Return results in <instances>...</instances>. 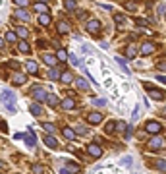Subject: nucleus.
Returning a JSON list of instances; mask_svg holds the SVG:
<instances>
[{
    "instance_id": "e433bc0d",
    "label": "nucleus",
    "mask_w": 166,
    "mask_h": 174,
    "mask_svg": "<svg viewBox=\"0 0 166 174\" xmlns=\"http://www.w3.org/2000/svg\"><path fill=\"white\" fill-rule=\"evenodd\" d=\"M114 128H116V124H114V122H108V124H106V134H114L112 132Z\"/></svg>"
},
{
    "instance_id": "f704fd0d",
    "label": "nucleus",
    "mask_w": 166,
    "mask_h": 174,
    "mask_svg": "<svg viewBox=\"0 0 166 174\" xmlns=\"http://www.w3.org/2000/svg\"><path fill=\"white\" fill-rule=\"evenodd\" d=\"M135 52H137V50H135V47H128V50H126V56H128V58H133V56H135Z\"/></svg>"
},
{
    "instance_id": "37998d69",
    "label": "nucleus",
    "mask_w": 166,
    "mask_h": 174,
    "mask_svg": "<svg viewBox=\"0 0 166 174\" xmlns=\"http://www.w3.org/2000/svg\"><path fill=\"white\" fill-rule=\"evenodd\" d=\"M77 134H79V135H85V134H87V128L79 126V128H77Z\"/></svg>"
},
{
    "instance_id": "aec40b11",
    "label": "nucleus",
    "mask_w": 166,
    "mask_h": 174,
    "mask_svg": "<svg viewBox=\"0 0 166 174\" xmlns=\"http://www.w3.org/2000/svg\"><path fill=\"white\" fill-rule=\"evenodd\" d=\"M68 56H70V54H68L64 48H58V52H56V58H58L60 62H66V60H68Z\"/></svg>"
},
{
    "instance_id": "20e7f679",
    "label": "nucleus",
    "mask_w": 166,
    "mask_h": 174,
    "mask_svg": "<svg viewBox=\"0 0 166 174\" xmlns=\"http://www.w3.org/2000/svg\"><path fill=\"white\" fill-rule=\"evenodd\" d=\"M85 29H87L91 35H99V31H100V21L99 19H89L87 25H85Z\"/></svg>"
},
{
    "instance_id": "f3484780",
    "label": "nucleus",
    "mask_w": 166,
    "mask_h": 174,
    "mask_svg": "<svg viewBox=\"0 0 166 174\" xmlns=\"http://www.w3.org/2000/svg\"><path fill=\"white\" fill-rule=\"evenodd\" d=\"M62 132H64V135H66V139H70V141H74V139H75V132H74L71 128H68V126H66V128L62 130Z\"/></svg>"
},
{
    "instance_id": "c85d7f7f",
    "label": "nucleus",
    "mask_w": 166,
    "mask_h": 174,
    "mask_svg": "<svg viewBox=\"0 0 166 174\" xmlns=\"http://www.w3.org/2000/svg\"><path fill=\"white\" fill-rule=\"evenodd\" d=\"M155 166L160 172H166V161H155Z\"/></svg>"
},
{
    "instance_id": "c9c22d12",
    "label": "nucleus",
    "mask_w": 166,
    "mask_h": 174,
    "mask_svg": "<svg viewBox=\"0 0 166 174\" xmlns=\"http://www.w3.org/2000/svg\"><path fill=\"white\" fill-rule=\"evenodd\" d=\"M126 10H128V12H135V10H137V4H135V2H128V4H126Z\"/></svg>"
},
{
    "instance_id": "a878e982",
    "label": "nucleus",
    "mask_w": 166,
    "mask_h": 174,
    "mask_svg": "<svg viewBox=\"0 0 166 174\" xmlns=\"http://www.w3.org/2000/svg\"><path fill=\"white\" fill-rule=\"evenodd\" d=\"M35 10H39L41 14H47L48 8H47V4H45V2H35Z\"/></svg>"
},
{
    "instance_id": "09e8293b",
    "label": "nucleus",
    "mask_w": 166,
    "mask_h": 174,
    "mask_svg": "<svg viewBox=\"0 0 166 174\" xmlns=\"http://www.w3.org/2000/svg\"><path fill=\"white\" fill-rule=\"evenodd\" d=\"M158 81H160V83H166V76H158Z\"/></svg>"
},
{
    "instance_id": "7ed1b4c3",
    "label": "nucleus",
    "mask_w": 166,
    "mask_h": 174,
    "mask_svg": "<svg viewBox=\"0 0 166 174\" xmlns=\"http://www.w3.org/2000/svg\"><path fill=\"white\" fill-rule=\"evenodd\" d=\"M164 145H166V141L162 139V137L160 135H155L153 139L147 143V147H149V151H158V149H162Z\"/></svg>"
},
{
    "instance_id": "79ce46f5",
    "label": "nucleus",
    "mask_w": 166,
    "mask_h": 174,
    "mask_svg": "<svg viewBox=\"0 0 166 174\" xmlns=\"http://www.w3.org/2000/svg\"><path fill=\"white\" fill-rule=\"evenodd\" d=\"M135 23L143 27V25H147V19H143V18H135Z\"/></svg>"
},
{
    "instance_id": "603ef678",
    "label": "nucleus",
    "mask_w": 166,
    "mask_h": 174,
    "mask_svg": "<svg viewBox=\"0 0 166 174\" xmlns=\"http://www.w3.org/2000/svg\"><path fill=\"white\" fill-rule=\"evenodd\" d=\"M162 114H166V106H164V108H162Z\"/></svg>"
},
{
    "instance_id": "a18cd8bd",
    "label": "nucleus",
    "mask_w": 166,
    "mask_h": 174,
    "mask_svg": "<svg viewBox=\"0 0 166 174\" xmlns=\"http://www.w3.org/2000/svg\"><path fill=\"white\" fill-rule=\"evenodd\" d=\"M158 70H164V72H166V60H160V62H158Z\"/></svg>"
},
{
    "instance_id": "5701e85b",
    "label": "nucleus",
    "mask_w": 166,
    "mask_h": 174,
    "mask_svg": "<svg viewBox=\"0 0 166 174\" xmlns=\"http://www.w3.org/2000/svg\"><path fill=\"white\" fill-rule=\"evenodd\" d=\"M12 79H14V83L21 85V83H25V79H27V77H25L23 74H14V77H12Z\"/></svg>"
},
{
    "instance_id": "72a5a7b5",
    "label": "nucleus",
    "mask_w": 166,
    "mask_h": 174,
    "mask_svg": "<svg viewBox=\"0 0 166 174\" xmlns=\"http://www.w3.org/2000/svg\"><path fill=\"white\" fill-rule=\"evenodd\" d=\"M64 6H66V10H75V2H74V0H64Z\"/></svg>"
},
{
    "instance_id": "f8f14e48",
    "label": "nucleus",
    "mask_w": 166,
    "mask_h": 174,
    "mask_svg": "<svg viewBox=\"0 0 166 174\" xmlns=\"http://www.w3.org/2000/svg\"><path fill=\"white\" fill-rule=\"evenodd\" d=\"M75 85H77V89H83V91H87V89H89L87 79H83V77H77V79H75Z\"/></svg>"
},
{
    "instance_id": "39448f33",
    "label": "nucleus",
    "mask_w": 166,
    "mask_h": 174,
    "mask_svg": "<svg viewBox=\"0 0 166 174\" xmlns=\"http://www.w3.org/2000/svg\"><path fill=\"white\" fill-rule=\"evenodd\" d=\"M145 132H149V134L156 135L158 132H162V128H160V124H158V122L151 120V122H147V124H145Z\"/></svg>"
},
{
    "instance_id": "cd10ccee",
    "label": "nucleus",
    "mask_w": 166,
    "mask_h": 174,
    "mask_svg": "<svg viewBox=\"0 0 166 174\" xmlns=\"http://www.w3.org/2000/svg\"><path fill=\"white\" fill-rule=\"evenodd\" d=\"M114 21H116L118 25H124L126 23V18L122 16V14H114Z\"/></svg>"
},
{
    "instance_id": "a19ab883",
    "label": "nucleus",
    "mask_w": 166,
    "mask_h": 174,
    "mask_svg": "<svg viewBox=\"0 0 166 174\" xmlns=\"http://www.w3.org/2000/svg\"><path fill=\"white\" fill-rule=\"evenodd\" d=\"M33 174H43V166L41 164H35L33 166Z\"/></svg>"
},
{
    "instance_id": "dca6fc26",
    "label": "nucleus",
    "mask_w": 166,
    "mask_h": 174,
    "mask_svg": "<svg viewBox=\"0 0 166 174\" xmlns=\"http://www.w3.org/2000/svg\"><path fill=\"white\" fill-rule=\"evenodd\" d=\"M43 60H45V64H48V66H54L58 58L52 56V54H43Z\"/></svg>"
},
{
    "instance_id": "c756f323",
    "label": "nucleus",
    "mask_w": 166,
    "mask_h": 174,
    "mask_svg": "<svg viewBox=\"0 0 166 174\" xmlns=\"http://www.w3.org/2000/svg\"><path fill=\"white\" fill-rule=\"evenodd\" d=\"M43 128L47 130L48 134H54L56 132V128H54V124H50V122H45V124H43Z\"/></svg>"
},
{
    "instance_id": "f257e3e1",
    "label": "nucleus",
    "mask_w": 166,
    "mask_h": 174,
    "mask_svg": "<svg viewBox=\"0 0 166 174\" xmlns=\"http://www.w3.org/2000/svg\"><path fill=\"white\" fill-rule=\"evenodd\" d=\"M2 103L8 106V110H16V95H14L12 91H4L2 93Z\"/></svg>"
},
{
    "instance_id": "7c9ffc66",
    "label": "nucleus",
    "mask_w": 166,
    "mask_h": 174,
    "mask_svg": "<svg viewBox=\"0 0 166 174\" xmlns=\"http://www.w3.org/2000/svg\"><path fill=\"white\" fill-rule=\"evenodd\" d=\"M16 39H18V33H14V31H8V33H6V41H8V43H14Z\"/></svg>"
},
{
    "instance_id": "4c0bfd02",
    "label": "nucleus",
    "mask_w": 166,
    "mask_h": 174,
    "mask_svg": "<svg viewBox=\"0 0 166 174\" xmlns=\"http://www.w3.org/2000/svg\"><path fill=\"white\" fill-rule=\"evenodd\" d=\"M68 58H70V60H71V64H74V66H79V58H77L75 54H70Z\"/></svg>"
},
{
    "instance_id": "393cba45",
    "label": "nucleus",
    "mask_w": 166,
    "mask_h": 174,
    "mask_svg": "<svg viewBox=\"0 0 166 174\" xmlns=\"http://www.w3.org/2000/svg\"><path fill=\"white\" fill-rule=\"evenodd\" d=\"M18 48H19V52H29V45H27V41H23V39H21V43H19V45H18Z\"/></svg>"
},
{
    "instance_id": "412c9836",
    "label": "nucleus",
    "mask_w": 166,
    "mask_h": 174,
    "mask_svg": "<svg viewBox=\"0 0 166 174\" xmlns=\"http://www.w3.org/2000/svg\"><path fill=\"white\" fill-rule=\"evenodd\" d=\"M16 18H19V19H23V21H29V14H27L23 8H19L18 12H16Z\"/></svg>"
},
{
    "instance_id": "9d476101",
    "label": "nucleus",
    "mask_w": 166,
    "mask_h": 174,
    "mask_svg": "<svg viewBox=\"0 0 166 174\" xmlns=\"http://www.w3.org/2000/svg\"><path fill=\"white\" fill-rule=\"evenodd\" d=\"M74 106H75V101L71 99V97H70V99L66 97V99L62 101V108H64V110H71V108H74Z\"/></svg>"
},
{
    "instance_id": "4468645a",
    "label": "nucleus",
    "mask_w": 166,
    "mask_h": 174,
    "mask_svg": "<svg viewBox=\"0 0 166 174\" xmlns=\"http://www.w3.org/2000/svg\"><path fill=\"white\" fill-rule=\"evenodd\" d=\"M25 68H27V72H29V74H37L39 72V66H37V62H33V60H29L25 64Z\"/></svg>"
},
{
    "instance_id": "6e6552de",
    "label": "nucleus",
    "mask_w": 166,
    "mask_h": 174,
    "mask_svg": "<svg viewBox=\"0 0 166 174\" xmlns=\"http://www.w3.org/2000/svg\"><path fill=\"white\" fill-rule=\"evenodd\" d=\"M87 122L89 124H100V122H103V114L100 112H91L87 116Z\"/></svg>"
},
{
    "instance_id": "ddd939ff",
    "label": "nucleus",
    "mask_w": 166,
    "mask_h": 174,
    "mask_svg": "<svg viewBox=\"0 0 166 174\" xmlns=\"http://www.w3.org/2000/svg\"><path fill=\"white\" fill-rule=\"evenodd\" d=\"M47 95H48V93H45L43 89H33V97L37 101H47Z\"/></svg>"
},
{
    "instance_id": "864d4df0",
    "label": "nucleus",
    "mask_w": 166,
    "mask_h": 174,
    "mask_svg": "<svg viewBox=\"0 0 166 174\" xmlns=\"http://www.w3.org/2000/svg\"><path fill=\"white\" fill-rule=\"evenodd\" d=\"M41 2H50V0H41Z\"/></svg>"
},
{
    "instance_id": "bb28decb",
    "label": "nucleus",
    "mask_w": 166,
    "mask_h": 174,
    "mask_svg": "<svg viewBox=\"0 0 166 174\" xmlns=\"http://www.w3.org/2000/svg\"><path fill=\"white\" fill-rule=\"evenodd\" d=\"M47 103L50 106H56V105H58V99H56V95H47Z\"/></svg>"
},
{
    "instance_id": "2eb2a0df",
    "label": "nucleus",
    "mask_w": 166,
    "mask_h": 174,
    "mask_svg": "<svg viewBox=\"0 0 166 174\" xmlns=\"http://www.w3.org/2000/svg\"><path fill=\"white\" fill-rule=\"evenodd\" d=\"M68 31H70V25L66 23V21H58V33L60 35H68Z\"/></svg>"
},
{
    "instance_id": "49530a36",
    "label": "nucleus",
    "mask_w": 166,
    "mask_h": 174,
    "mask_svg": "<svg viewBox=\"0 0 166 174\" xmlns=\"http://www.w3.org/2000/svg\"><path fill=\"white\" fill-rule=\"evenodd\" d=\"M0 130H2V132H6V130H8V124H6L4 120H0Z\"/></svg>"
},
{
    "instance_id": "a211bd4d",
    "label": "nucleus",
    "mask_w": 166,
    "mask_h": 174,
    "mask_svg": "<svg viewBox=\"0 0 166 174\" xmlns=\"http://www.w3.org/2000/svg\"><path fill=\"white\" fill-rule=\"evenodd\" d=\"M60 81L62 83H71L74 81V76H71L70 72H64V74H60Z\"/></svg>"
},
{
    "instance_id": "2f4dec72",
    "label": "nucleus",
    "mask_w": 166,
    "mask_h": 174,
    "mask_svg": "<svg viewBox=\"0 0 166 174\" xmlns=\"http://www.w3.org/2000/svg\"><path fill=\"white\" fill-rule=\"evenodd\" d=\"M48 77H50V79H60V72L52 68V70H50V72H48Z\"/></svg>"
},
{
    "instance_id": "4be33fe9",
    "label": "nucleus",
    "mask_w": 166,
    "mask_h": 174,
    "mask_svg": "<svg viewBox=\"0 0 166 174\" xmlns=\"http://www.w3.org/2000/svg\"><path fill=\"white\" fill-rule=\"evenodd\" d=\"M39 23H41L43 27H47V25L50 23V16H48V14H41V16H39Z\"/></svg>"
},
{
    "instance_id": "b1692460",
    "label": "nucleus",
    "mask_w": 166,
    "mask_h": 174,
    "mask_svg": "<svg viewBox=\"0 0 166 174\" xmlns=\"http://www.w3.org/2000/svg\"><path fill=\"white\" fill-rule=\"evenodd\" d=\"M16 33H18V37H21V39H27V37H29V31H27L25 27H21V25L18 27V31H16Z\"/></svg>"
},
{
    "instance_id": "ea45409f",
    "label": "nucleus",
    "mask_w": 166,
    "mask_h": 174,
    "mask_svg": "<svg viewBox=\"0 0 166 174\" xmlns=\"http://www.w3.org/2000/svg\"><path fill=\"white\" fill-rule=\"evenodd\" d=\"M14 2H16L18 6H21V8H25V6L29 4V0H14Z\"/></svg>"
},
{
    "instance_id": "58836bf2",
    "label": "nucleus",
    "mask_w": 166,
    "mask_h": 174,
    "mask_svg": "<svg viewBox=\"0 0 166 174\" xmlns=\"http://www.w3.org/2000/svg\"><path fill=\"white\" fill-rule=\"evenodd\" d=\"M93 103H95L97 106H104V105H106V101H104V99H93Z\"/></svg>"
},
{
    "instance_id": "1a4fd4ad",
    "label": "nucleus",
    "mask_w": 166,
    "mask_h": 174,
    "mask_svg": "<svg viewBox=\"0 0 166 174\" xmlns=\"http://www.w3.org/2000/svg\"><path fill=\"white\" fill-rule=\"evenodd\" d=\"M45 145H47V147H50V149H56V147H58V141H56L54 135H47L45 137Z\"/></svg>"
},
{
    "instance_id": "6ab92c4d",
    "label": "nucleus",
    "mask_w": 166,
    "mask_h": 174,
    "mask_svg": "<svg viewBox=\"0 0 166 174\" xmlns=\"http://www.w3.org/2000/svg\"><path fill=\"white\" fill-rule=\"evenodd\" d=\"M29 110H31V114H35V116H41V114H43V108H41V105H37V103H33V105L29 106Z\"/></svg>"
},
{
    "instance_id": "473e14b6",
    "label": "nucleus",
    "mask_w": 166,
    "mask_h": 174,
    "mask_svg": "<svg viewBox=\"0 0 166 174\" xmlns=\"http://www.w3.org/2000/svg\"><path fill=\"white\" fill-rule=\"evenodd\" d=\"M126 130H128V124H126V122H118V124H116V132L120 134V132H126Z\"/></svg>"
},
{
    "instance_id": "c03bdc74",
    "label": "nucleus",
    "mask_w": 166,
    "mask_h": 174,
    "mask_svg": "<svg viewBox=\"0 0 166 174\" xmlns=\"http://www.w3.org/2000/svg\"><path fill=\"white\" fill-rule=\"evenodd\" d=\"M68 168H70V172H77L79 166H77V164H68Z\"/></svg>"
},
{
    "instance_id": "de8ad7c7",
    "label": "nucleus",
    "mask_w": 166,
    "mask_h": 174,
    "mask_svg": "<svg viewBox=\"0 0 166 174\" xmlns=\"http://www.w3.org/2000/svg\"><path fill=\"white\" fill-rule=\"evenodd\" d=\"M122 163H124V164H132V159L126 157V159H122Z\"/></svg>"
},
{
    "instance_id": "0eeeda50",
    "label": "nucleus",
    "mask_w": 166,
    "mask_h": 174,
    "mask_svg": "<svg viewBox=\"0 0 166 174\" xmlns=\"http://www.w3.org/2000/svg\"><path fill=\"white\" fill-rule=\"evenodd\" d=\"M155 50H156V47L153 45V43H143V45H141V54H143V56L153 54Z\"/></svg>"
},
{
    "instance_id": "423d86ee",
    "label": "nucleus",
    "mask_w": 166,
    "mask_h": 174,
    "mask_svg": "<svg viewBox=\"0 0 166 174\" xmlns=\"http://www.w3.org/2000/svg\"><path fill=\"white\" fill-rule=\"evenodd\" d=\"M87 153L91 155V157H95V159H99L100 155H103V149L99 147L97 143H91V145H87Z\"/></svg>"
},
{
    "instance_id": "f03ea898",
    "label": "nucleus",
    "mask_w": 166,
    "mask_h": 174,
    "mask_svg": "<svg viewBox=\"0 0 166 174\" xmlns=\"http://www.w3.org/2000/svg\"><path fill=\"white\" fill-rule=\"evenodd\" d=\"M143 85H145V89L149 91V95L153 97V99H156V101H160V99H166V93H164V91H160V89H155V87L151 85L149 81H145Z\"/></svg>"
},
{
    "instance_id": "3c124183",
    "label": "nucleus",
    "mask_w": 166,
    "mask_h": 174,
    "mask_svg": "<svg viewBox=\"0 0 166 174\" xmlns=\"http://www.w3.org/2000/svg\"><path fill=\"white\" fill-rule=\"evenodd\" d=\"M2 47H4V39H2V37H0V48H2Z\"/></svg>"
},
{
    "instance_id": "9b49d317",
    "label": "nucleus",
    "mask_w": 166,
    "mask_h": 174,
    "mask_svg": "<svg viewBox=\"0 0 166 174\" xmlns=\"http://www.w3.org/2000/svg\"><path fill=\"white\" fill-rule=\"evenodd\" d=\"M23 137H25V141H27V145H29V147H35V145H37V139H35V135H33L31 132H25Z\"/></svg>"
},
{
    "instance_id": "8fccbe9b",
    "label": "nucleus",
    "mask_w": 166,
    "mask_h": 174,
    "mask_svg": "<svg viewBox=\"0 0 166 174\" xmlns=\"http://www.w3.org/2000/svg\"><path fill=\"white\" fill-rule=\"evenodd\" d=\"M60 174H71V172H70V170H66V168H62V170H60Z\"/></svg>"
}]
</instances>
